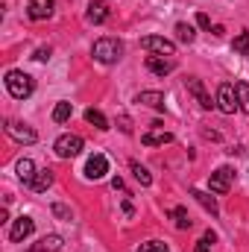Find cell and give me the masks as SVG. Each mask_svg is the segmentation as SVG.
Segmentation results:
<instances>
[{
	"label": "cell",
	"instance_id": "6da1fadb",
	"mask_svg": "<svg viewBox=\"0 0 249 252\" xmlns=\"http://www.w3.org/2000/svg\"><path fill=\"white\" fill-rule=\"evenodd\" d=\"M91 56L100 64H115L124 56V44H121L118 38H97L94 47H91Z\"/></svg>",
	"mask_w": 249,
	"mask_h": 252
},
{
	"label": "cell",
	"instance_id": "7a4b0ae2",
	"mask_svg": "<svg viewBox=\"0 0 249 252\" xmlns=\"http://www.w3.org/2000/svg\"><path fill=\"white\" fill-rule=\"evenodd\" d=\"M3 82H6V91H9L15 100H27V97L32 94V88H35L32 76H30V73H24V70H9Z\"/></svg>",
	"mask_w": 249,
	"mask_h": 252
},
{
	"label": "cell",
	"instance_id": "3957f363",
	"mask_svg": "<svg viewBox=\"0 0 249 252\" xmlns=\"http://www.w3.org/2000/svg\"><path fill=\"white\" fill-rule=\"evenodd\" d=\"M82 147H85L82 138H79V135H70V132H67V135H59L56 144H53V150H56L59 158H73V156H79Z\"/></svg>",
	"mask_w": 249,
	"mask_h": 252
},
{
	"label": "cell",
	"instance_id": "277c9868",
	"mask_svg": "<svg viewBox=\"0 0 249 252\" xmlns=\"http://www.w3.org/2000/svg\"><path fill=\"white\" fill-rule=\"evenodd\" d=\"M6 135H9L12 141H18V144H35V141H38L35 129L27 126V124H21V121H6Z\"/></svg>",
	"mask_w": 249,
	"mask_h": 252
},
{
	"label": "cell",
	"instance_id": "5b68a950",
	"mask_svg": "<svg viewBox=\"0 0 249 252\" xmlns=\"http://www.w3.org/2000/svg\"><path fill=\"white\" fill-rule=\"evenodd\" d=\"M217 109H220L223 115H235V109H238V94H235V85H232V82H223V85L217 88Z\"/></svg>",
	"mask_w": 249,
	"mask_h": 252
},
{
	"label": "cell",
	"instance_id": "8992f818",
	"mask_svg": "<svg viewBox=\"0 0 249 252\" xmlns=\"http://www.w3.org/2000/svg\"><path fill=\"white\" fill-rule=\"evenodd\" d=\"M141 47L150 50V53H158V56H173L176 53V44L170 38H161V35H147L141 38Z\"/></svg>",
	"mask_w": 249,
	"mask_h": 252
},
{
	"label": "cell",
	"instance_id": "52a82bcc",
	"mask_svg": "<svg viewBox=\"0 0 249 252\" xmlns=\"http://www.w3.org/2000/svg\"><path fill=\"white\" fill-rule=\"evenodd\" d=\"M32 229H35V220L32 217H18L12 223V229H9V241L12 244H21V241H27L32 235Z\"/></svg>",
	"mask_w": 249,
	"mask_h": 252
},
{
	"label": "cell",
	"instance_id": "ba28073f",
	"mask_svg": "<svg viewBox=\"0 0 249 252\" xmlns=\"http://www.w3.org/2000/svg\"><path fill=\"white\" fill-rule=\"evenodd\" d=\"M106 173H109V158H106L103 153H94V156L88 158V164H85V176L97 182V179H103Z\"/></svg>",
	"mask_w": 249,
	"mask_h": 252
},
{
	"label": "cell",
	"instance_id": "9c48e42d",
	"mask_svg": "<svg viewBox=\"0 0 249 252\" xmlns=\"http://www.w3.org/2000/svg\"><path fill=\"white\" fill-rule=\"evenodd\" d=\"M232 179H235V170L232 167H220V170H214L211 173V190L214 193H226V190L232 188Z\"/></svg>",
	"mask_w": 249,
	"mask_h": 252
},
{
	"label": "cell",
	"instance_id": "30bf717a",
	"mask_svg": "<svg viewBox=\"0 0 249 252\" xmlns=\"http://www.w3.org/2000/svg\"><path fill=\"white\" fill-rule=\"evenodd\" d=\"M53 9H56V3H53V0H30L27 15H30L32 21H47V18L53 15Z\"/></svg>",
	"mask_w": 249,
	"mask_h": 252
},
{
	"label": "cell",
	"instance_id": "8fae6325",
	"mask_svg": "<svg viewBox=\"0 0 249 252\" xmlns=\"http://www.w3.org/2000/svg\"><path fill=\"white\" fill-rule=\"evenodd\" d=\"M187 91L196 97V103H199L202 109H211V106H217V103H211V97H208V91H205V85H202L199 79H187Z\"/></svg>",
	"mask_w": 249,
	"mask_h": 252
},
{
	"label": "cell",
	"instance_id": "7c38bea8",
	"mask_svg": "<svg viewBox=\"0 0 249 252\" xmlns=\"http://www.w3.org/2000/svg\"><path fill=\"white\" fill-rule=\"evenodd\" d=\"M170 141H173V135L164 132V129H150V132L141 135V144L144 147H158V144H170Z\"/></svg>",
	"mask_w": 249,
	"mask_h": 252
},
{
	"label": "cell",
	"instance_id": "4fadbf2b",
	"mask_svg": "<svg viewBox=\"0 0 249 252\" xmlns=\"http://www.w3.org/2000/svg\"><path fill=\"white\" fill-rule=\"evenodd\" d=\"M64 247V238L62 235H44L35 247H32V252H59Z\"/></svg>",
	"mask_w": 249,
	"mask_h": 252
},
{
	"label": "cell",
	"instance_id": "5bb4252c",
	"mask_svg": "<svg viewBox=\"0 0 249 252\" xmlns=\"http://www.w3.org/2000/svg\"><path fill=\"white\" fill-rule=\"evenodd\" d=\"M173 67H176V64L170 62V59H158V56H150V59H147V70L156 73V76H167Z\"/></svg>",
	"mask_w": 249,
	"mask_h": 252
},
{
	"label": "cell",
	"instance_id": "9a60e30c",
	"mask_svg": "<svg viewBox=\"0 0 249 252\" xmlns=\"http://www.w3.org/2000/svg\"><path fill=\"white\" fill-rule=\"evenodd\" d=\"M50 185H53V170H50V167L38 170V173H35V179L30 182V188L35 190V193H44V190L50 188Z\"/></svg>",
	"mask_w": 249,
	"mask_h": 252
},
{
	"label": "cell",
	"instance_id": "2e32d148",
	"mask_svg": "<svg viewBox=\"0 0 249 252\" xmlns=\"http://www.w3.org/2000/svg\"><path fill=\"white\" fill-rule=\"evenodd\" d=\"M190 196H193V199H196L208 214H211V217H217V211H220V208H217V199H214V196H208L205 190H196V188L190 190Z\"/></svg>",
	"mask_w": 249,
	"mask_h": 252
},
{
	"label": "cell",
	"instance_id": "e0dca14e",
	"mask_svg": "<svg viewBox=\"0 0 249 252\" xmlns=\"http://www.w3.org/2000/svg\"><path fill=\"white\" fill-rule=\"evenodd\" d=\"M135 100L144 103V106H153V109H164V94L161 91H141Z\"/></svg>",
	"mask_w": 249,
	"mask_h": 252
},
{
	"label": "cell",
	"instance_id": "ac0fdd59",
	"mask_svg": "<svg viewBox=\"0 0 249 252\" xmlns=\"http://www.w3.org/2000/svg\"><path fill=\"white\" fill-rule=\"evenodd\" d=\"M15 170H18V179H21V182H27V185H30V182L35 179V173H38V170H35V164H32L30 158H21V161L15 164Z\"/></svg>",
	"mask_w": 249,
	"mask_h": 252
},
{
	"label": "cell",
	"instance_id": "d6986e66",
	"mask_svg": "<svg viewBox=\"0 0 249 252\" xmlns=\"http://www.w3.org/2000/svg\"><path fill=\"white\" fill-rule=\"evenodd\" d=\"M88 21L91 24H106L109 21V6L106 3H91L88 6Z\"/></svg>",
	"mask_w": 249,
	"mask_h": 252
},
{
	"label": "cell",
	"instance_id": "ffe728a7",
	"mask_svg": "<svg viewBox=\"0 0 249 252\" xmlns=\"http://www.w3.org/2000/svg\"><path fill=\"white\" fill-rule=\"evenodd\" d=\"M235 94H238V109L249 115V82H235Z\"/></svg>",
	"mask_w": 249,
	"mask_h": 252
},
{
	"label": "cell",
	"instance_id": "44dd1931",
	"mask_svg": "<svg viewBox=\"0 0 249 252\" xmlns=\"http://www.w3.org/2000/svg\"><path fill=\"white\" fill-rule=\"evenodd\" d=\"M170 217H173V223H176V229H190V217H187V208L182 205H176V208H170Z\"/></svg>",
	"mask_w": 249,
	"mask_h": 252
},
{
	"label": "cell",
	"instance_id": "7402d4cb",
	"mask_svg": "<svg viewBox=\"0 0 249 252\" xmlns=\"http://www.w3.org/2000/svg\"><path fill=\"white\" fill-rule=\"evenodd\" d=\"M129 170L135 173V179H138L144 188H147V185H153V176H150V170H147L144 164H138V161H129Z\"/></svg>",
	"mask_w": 249,
	"mask_h": 252
},
{
	"label": "cell",
	"instance_id": "603a6c76",
	"mask_svg": "<svg viewBox=\"0 0 249 252\" xmlns=\"http://www.w3.org/2000/svg\"><path fill=\"white\" fill-rule=\"evenodd\" d=\"M85 121L91 126H97V129H109V118H106L100 109H88V112H85Z\"/></svg>",
	"mask_w": 249,
	"mask_h": 252
},
{
	"label": "cell",
	"instance_id": "cb8c5ba5",
	"mask_svg": "<svg viewBox=\"0 0 249 252\" xmlns=\"http://www.w3.org/2000/svg\"><path fill=\"white\" fill-rule=\"evenodd\" d=\"M176 38H179L182 44H190V41L196 38V32H193V27H190V24L179 21V24H176Z\"/></svg>",
	"mask_w": 249,
	"mask_h": 252
},
{
	"label": "cell",
	"instance_id": "d4e9b609",
	"mask_svg": "<svg viewBox=\"0 0 249 252\" xmlns=\"http://www.w3.org/2000/svg\"><path fill=\"white\" fill-rule=\"evenodd\" d=\"M70 115H73V106L70 103H56V109H53V121L56 124H64V121H70Z\"/></svg>",
	"mask_w": 249,
	"mask_h": 252
},
{
	"label": "cell",
	"instance_id": "484cf974",
	"mask_svg": "<svg viewBox=\"0 0 249 252\" xmlns=\"http://www.w3.org/2000/svg\"><path fill=\"white\" fill-rule=\"evenodd\" d=\"M232 50H235L238 56H249V32L235 35V41H232Z\"/></svg>",
	"mask_w": 249,
	"mask_h": 252
},
{
	"label": "cell",
	"instance_id": "4316f807",
	"mask_svg": "<svg viewBox=\"0 0 249 252\" xmlns=\"http://www.w3.org/2000/svg\"><path fill=\"white\" fill-rule=\"evenodd\" d=\"M217 241V235L214 232H205L199 241H196V247H193V252H211V244Z\"/></svg>",
	"mask_w": 249,
	"mask_h": 252
},
{
	"label": "cell",
	"instance_id": "83f0119b",
	"mask_svg": "<svg viewBox=\"0 0 249 252\" xmlns=\"http://www.w3.org/2000/svg\"><path fill=\"white\" fill-rule=\"evenodd\" d=\"M138 252H170L167 250V244H161V241H147V244H141Z\"/></svg>",
	"mask_w": 249,
	"mask_h": 252
},
{
	"label": "cell",
	"instance_id": "f1b7e54d",
	"mask_svg": "<svg viewBox=\"0 0 249 252\" xmlns=\"http://www.w3.org/2000/svg\"><path fill=\"white\" fill-rule=\"evenodd\" d=\"M56 217H62V220H70V208L67 205H62V202H53V208H50Z\"/></svg>",
	"mask_w": 249,
	"mask_h": 252
},
{
	"label": "cell",
	"instance_id": "f546056e",
	"mask_svg": "<svg viewBox=\"0 0 249 252\" xmlns=\"http://www.w3.org/2000/svg\"><path fill=\"white\" fill-rule=\"evenodd\" d=\"M32 59H35V62H47V59H50V47H38Z\"/></svg>",
	"mask_w": 249,
	"mask_h": 252
},
{
	"label": "cell",
	"instance_id": "4dcf8cb0",
	"mask_svg": "<svg viewBox=\"0 0 249 252\" xmlns=\"http://www.w3.org/2000/svg\"><path fill=\"white\" fill-rule=\"evenodd\" d=\"M196 24H199L202 30H211V18H208L205 12H199V15H196Z\"/></svg>",
	"mask_w": 249,
	"mask_h": 252
},
{
	"label": "cell",
	"instance_id": "1f68e13d",
	"mask_svg": "<svg viewBox=\"0 0 249 252\" xmlns=\"http://www.w3.org/2000/svg\"><path fill=\"white\" fill-rule=\"evenodd\" d=\"M121 129H124L126 135H129V132H132V121H129V118H126V115H124V118H121Z\"/></svg>",
	"mask_w": 249,
	"mask_h": 252
},
{
	"label": "cell",
	"instance_id": "d6a6232c",
	"mask_svg": "<svg viewBox=\"0 0 249 252\" xmlns=\"http://www.w3.org/2000/svg\"><path fill=\"white\" fill-rule=\"evenodd\" d=\"M112 188H115V190H124V179H121V176H115V179H112Z\"/></svg>",
	"mask_w": 249,
	"mask_h": 252
},
{
	"label": "cell",
	"instance_id": "836d02e7",
	"mask_svg": "<svg viewBox=\"0 0 249 252\" xmlns=\"http://www.w3.org/2000/svg\"><path fill=\"white\" fill-rule=\"evenodd\" d=\"M132 211H135V208H132V202L126 199V202H124V214H129V217H132Z\"/></svg>",
	"mask_w": 249,
	"mask_h": 252
}]
</instances>
